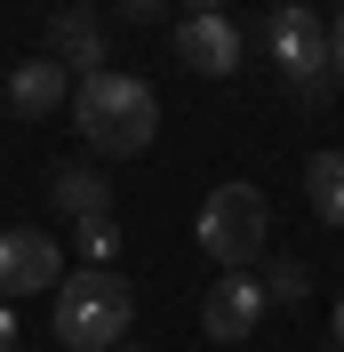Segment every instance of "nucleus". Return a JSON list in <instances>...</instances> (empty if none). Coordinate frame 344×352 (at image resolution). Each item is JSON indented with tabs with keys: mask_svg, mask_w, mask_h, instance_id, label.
<instances>
[{
	"mask_svg": "<svg viewBox=\"0 0 344 352\" xmlns=\"http://www.w3.org/2000/svg\"><path fill=\"white\" fill-rule=\"evenodd\" d=\"M72 129H80L88 153L136 160L152 136H160V96H152V80H136V72H96V80L72 88Z\"/></svg>",
	"mask_w": 344,
	"mask_h": 352,
	"instance_id": "1",
	"label": "nucleus"
},
{
	"mask_svg": "<svg viewBox=\"0 0 344 352\" xmlns=\"http://www.w3.org/2000/svg\"><path fill=\"white\" fill-rule=\"evenodd\" d=\"M112 248H120V224H112V217H96V224H80V256L96 264V272H112Z\"/></svg>",
	"mask_w": 344,
	"mask_h": 352,
	"instance_id": "13",
	"label": "nucleus"
},
{
	"mask_svg": "<svg viewBox=\"0 0 344 352\" xmlns=\"http://www.w3.org/2000/svg\"><path fill=\"white\" fill-rule=\"evenodd\" d=\"M264 232H272V208H264L257 184H216V192L200 200V224H193L200 256L224 264V272H248V264L264 256Z\"/></svg>",
	"mask_w": 344,
	"mask_h": 352,
	"instance_id": "3",
	"label": "nucleus"
},
{
	"mask_svg": "<svg viewBox=\"0 0 344 352\" xmlns=\"http://www.w3.org/2000/svg\"><path fill=\"white\" fill-rule=\"evenodd\" d=\"M264 280H248V272H224V280L200 296V336L208 344H248L257 336V320H264Z\"/></svg>",
	"mask_w": 344,
	"mask_h": 352,
	"instance_id": "7",
	"label": "nucleus"
},
{
	"mask_svg": "<svg viewBox=\"0 0 344 352\" xmlns=\"http://www.w3.org/2000/svg\"><path fill=\"white\" fill-rule=\"evenodd\" d=\"M120 8H129V16H160V0H120Z\"/></svg>",
	"mask_w": 344,
	"mask_h": 352,
	"instance_id": "16",
	"label": "nucleus"
},
{
	"mask_svg": "<svg viewBox=\"0 0 344 352\" xmlns=\"http://www.w3.org/2000/svg\"><path fill=\"white\" fill-rule=\"evenodd\" d=\"M328 72L344 80V16H328Z\"/></svg>",
	"mask_w": 344,
	"mask_h": 352,
	"instance_id": "14",
	"label": "nucleus"
},
{
	"mask_svg": "<svg viewBox=\"0 0 344 352\" xmlns=\"http://www.w3.org/2000/svg\"><path fill=\"white\" fill-rule=\"evenodd\" d=\"M56 280H65V248L48 241L41 224H8L0 232V296L17 305V296H41Z\"/></svg>",
	"mask_w": 344,
	"mask_h": 352,
	"instance_id": "5",
	"label": "nucleus"
},
{
	"mask_svg": "<svg viewBox=\"0 0 344 352\" xmlns=\"http://www.w3.org/2000/svg\"><path fill=\"white\" fill-rule=\"evenodd\" d=\"M176 65L184 72H208V80H233L248 65V41H240V24L224 8H200V16L176 24Z\"/></svg>",
	"mask_w": 344,
	"mask_h": 352,
	"instance_id": "6",
	"label": "nucleus"
},
{
	"mask_svg": "<svg viewBox=\"0 0 344 352\" xmlns=\"http://www.w3.org/2000/svg\"><path fill=\"white\" fill-rule=\"evenodd\" d=\"M129 320H136V288L120 272H65L56 280V344L72 352H105V344H129Z\"/></svg>",
	"mask_w": 344,
	"mask_h": 352,
	"instance_id": "2",
	"label": "nucleus"
},
{
	"mask_svg": "<svg viewBox=\"0 0 344 352\" xmlns=\"http://www.w3.org/2000/svg\"><path fill=\"white\" fill-rule=\"evenodd\" d=\"M48 200H56V208H65L72 224H96V217H112V184L96 168H56L48 176Z\"/></svg>",
	"mask_w": 344,
	"mask_h": 352,
	"instance_id": "10",
	"label": "nucleus"
},
{
	"mask_svg": "<svg viewBox=\"0 0 344 352\" xmlns=\"http://www.w3.org/2000/svg\"><path fill=\"white\" fill-rule=\"evenodd\" d=\"M328 329H336V352H344V296H336V320H328Z\"/></svg>",
	"mask_w": 344,
	"mask_h": 352,
	"instance_id": "17",
	"label": "nucleus"
},
{
	"mask_svg": "<svg viewBox=\"0 0 344 352\" xmlns=\"http://www.w3.org/2000/svg\"><path fill=\"white\" fill-rule=\"evenodd\" d=\"M65 88H72V72L56 65V56H32V65L8 72V112H24V120H48V112H65Z\"/></svg>",
	"mask_w": 344,
	"mask_h": 352,
	"instance_id": "9",
	"label": "nucleus"
},
{
	"mask_svg": "<svg viewBox=\"0 0 344 352\" xmlns=\"http://www.w3.org/2000/svg\"><path fill=\"white\" fill-rule=\"evenodd\" d=\"M105 352H136V344H105Z\"/></svg>",
	"mask_w": 344,
	"mask_h": 352,
	"instance_id": "19",
	"label": "nucleus"
},
{
	"mask_svg": "<svg viewBox=\"0 0 344 352\" xmlns=\"http://www.w3.org/2000/svg\"><path fill=\"white\" fill-rule=\"evenodd\" d=\"M264 296H272V305H304V296H312V272H304L297 256H280L272 272H264Z\"/></svg>",
	"mask_w": 344,
	"mask_h": 352,
	"instance_id": "12",
	"label": "nucleus"
},
{
	"mask_svg": "<svg viewBox=\"0 0 344 352\" xmlns=\"http://www.w3.org/2000/svg\"><path fill=\"white\" fill-rule=\"evenodd\" d=\"M48 56H56L72 80H96V72H112V65H105V24H96V8H65V16L48 24Z\"/></svg>",
	"mask_w": 344,
	"mask_h": 352,
	"instance_id": "8",
	"label": "nucleus"
},
{
	"mask_svg": "<svg viewBox=\"0 0 344 352\" xmlns=\"http://www.w3.org/2000/svg\"><path fill=\"white\" fill-rule=\"evenodd\" d=\"M304 200H312L321 224H344V153H312V168H304Z\"/></svg>",
	"mask_w": 344,
	"mask_h": 352,
	"instance_id": "11",
	"label": "nucleus"
},
{
	"mask_svg": "<svg viewBox=\"0 0 344 352\" xmlns=\"http://www.w3.org/2000/svg\"><path fill=\"white\" fill-rule=\"evenodd\" d=\"M272 65H280V80L297 88L304 104H328V96H336V72H328V24L304 8V0L272 8Z\"/></svg>",
	"mask_w": 344,
	"mask_h": 352,
	"instance_id": "4",
	"label": "nucleus"
},
{
	"mask_svg": "<svg viewBox=\"0 0 344 352\" xmlns=\"http://www.w3.org/2000/svg\"><path fill=\"white\" fill-rule=\"evenodd\" d=\"M200 8H224V0H184V16H200Z\"/></svg>",
	"mask_w": 344,
	"mask_h": 352,
	"instance_id": "18",
	"label": "nucleus"
},
{
	"mask_svg": "<svg viewBox=\"0 0 344 352\" xmlns=\"http://www.w3.org/2000/svg\"><path fill=\"white\" fill-rule=\"evenodd\" d=\"M17 344V305H8V296H0V352Z\"/></svg>",
	"mask_w": 344,
	"mask_h": 352,
	"instance_id": "15",
	"label": "nucleus"
}]
</instances>
